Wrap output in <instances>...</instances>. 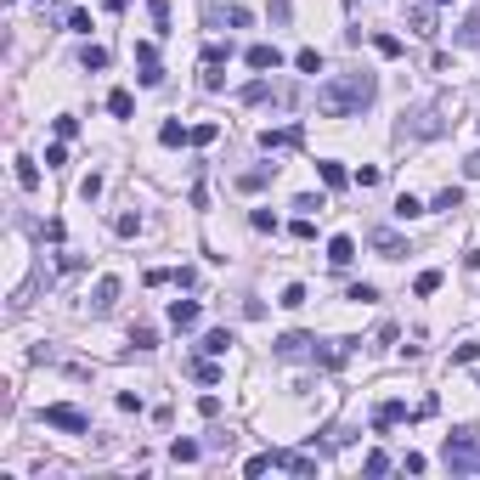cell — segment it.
<instances>
[{
  "mask_svg": "<svg viewBox=\"0 0 480 480\" xmlns=\"http://www.w3.org/2000/svg\"><path fill=\"white\" fill-rule=\"evenodd\" d=\"M373 96H379V80H373V74H339V80H328L317 90V113L322 119H350V113H362Z\"/></svg>",
  "mask_w": 480,
  "mask_h": 480,
  "instance_id": "obj_1",
  "label": "cell"
},
{
  "mask_svg": "<svg viewBox=\"0 0 480 480\" xmlns=\"http://www.w3.org/2000/svg\"><path fill=\"white\" fill-rule=\"evenodd\" d=\"M447 469L452 475H469V469H480V435L475 429H458V435H447Z\"/></svg>",
  "mask_w": 480,
  "mask_h": 480,
  "instance_id": "obj_2",
  "label": "cell"
},
{
  "mask_svg": "<svg viewBox=\"0 0 480 480\" xmlns=\"http://www.w3.org/2000/svg\"><path fill=\"white\" fill-rule=\"evenodd\" d=\"M40 418H46L51 429H68V435H85V429H90V418H85L80 407H68V401H51Z\"/></svg>",
  "mask_w": 480,
  "mask_h": 480,
  "instance_id": "obj_3",
  "label": "cell"
},
{
  "mask_svg": "<svg viewBox=\"0 0 480 480\" xmlns=\"http://www.w3.org/2000/svg\"><path fill=\"white\" fill-rule=\"evenodd\" d=\"M209 28H249V6H204Z\"/></svg>",
  "mask_w": 480,
  "mask_h": 480,
  "instance_id": "obj_4",
  "label": "cell"
},
{
  "mask_svg": "<svg viewBox=\"0 0 480 480\" xmlns=\"http://www.w3.org/2000/svg\"><path fill=\"white\" fill-rule=\"evenodd\" d=\"M243 63H249L254 74H277V68H283V51L260 40V46H249V51H243Z\"/></svg>",
  "mask_w": 480,
  "mask_h": 480,
  "instance_id": "obj_5",
  "label": "cell"
},
{
  "mask_svg": "<svg viewBox=\"0 0 480 480\" xmlns=\"http://www.w3.org/2000/svg\"><path fill=\"white\" fill-rule=\"evenodd\" d=\"M306 142V130L300 125H283V130H260V147L266 153H277V147H300Z\"/></svg>",
  "mask_w": 480,
  "mask_h": 480,
  "instance_id": "obj_6",
  "label": "cell"
},
{
  "mask_svg": "<svg viewBox=\"0 0 480 480\" xmlns=\"http://www.w3.org/2000/svg\"><path fill=\"white\" fill-rule=\"evenodd\" d=\"M367 243H373L385 260H401V254H407V238H401V232H390V226H379V232H373Z\"/></svg>",
  "mask_w": 480,
  "mask_h": 480,
  "instance_id": "obj_7",
  "label": "cell"
},
{
  "mask_svg": "<svg viewBox=\"0 0 480 480\" xmlns=\"http://www.w3.org/2000/svg\"><path fill=\"white\" fill-rule=\"evenodd\" d=\"M407 28H412L418 40H429V34H435V6H407Z\"/></svg>",
  "mask_w": 480,
  "mask_h": 480,
  "instance_id": "obj_8",
  "label": "cell"
},
{
  "mask_svg": "<svg viewBox=\"0 0 480 480\" xmlns=\"http://www.w3.org/2000/svg\"><path fill=\"white\" fill-rule=\"evenodd\" d=\"M198 317H204V311H198V300H175V306H169V328H181V333H187V328H198Z\"/></svg>",
  "mask_w": 480,
  "mask_h": 480,
  "instance_id": "obj_9",
  "label": "cell"
},
{
  "mask_svg": "<svg viewBox=\"0 0 480 480\" xmlns=\"http://www.w3.org/2000/svg\"><path fill=\"white\" fill-rule=\"evenodd\" d=\"M311 350H317L311 333H283V339H277V356H311Z\"/></svg>",
  "mask_w": 480,
  "mask_h": 480,
  "instance_id": "obj_10",
  "label": "cell"
},
{
  "mask_svg": "<svg viewBox=\"0 0 480 480\" xmlns=\"http://www.w3.org/2000/svg\"><path fill=\"white\" fill-rule=\"evenodd\" d=\"M113 300H119V277H102L90 294V311H113Z\"/></svg>",
  "mask_w": 480,
  "mask_h": 480,
  "instance_id": "obj_11",
  "label": "cell"
},
{
  "mask_svg": "<svg viewBox=\"0 0 480 480\" xmlns=\"http://www.w3.org/2000/svg\"><path fill=\"white\" fill-rule=\"evenodd\" d=\"M232 345H238V339H232V328H215V333H204V345H198V350H204V356H226Z\"/></svg>",
  "mask_w": 480,
  "mask_h": 480,
  "instance_id": "obj_12",
  "label": "cell"
},
{
  "mask_svg": "<svg viewBox=\"0 0 480 480\" xmlns=\"http://www.w3.org/2000/svg\"><path fill=\"white\" fill-rule=\"evenodd\" d=\"M328 260H333V266H350V260H356V238H345V232L328 238Z\"/></svg>",
  "mask_w": 480,
  "mask_h": 480,
  "instance_id": "obj_13",
  "label": "cell"
},
{
  "mask_svg": "<svg viewBox=\"0 0 480 480\" xmlns=\"http://www.w3.org/2000/svg\"><path fill=\"white\" fill-rule=\"evenodd\" d=\"M108 113H113V119H130V113H136L130 90H113V96H108Z\"/></svg>",
  "mask_w": 480,
  "mask_h": 480,
  "instance_id": "obj_14",
  "label": "cell"
},
{
  "mask_svg": "<svg viewBox=\"0 0 480 480\" xmlns=\"http://www.w3.org/2000/svg\"><path fill=\"white\" fill-rule=\"evenodd\" d=\"M169 458H175V464H198V458H204V447H198V441H175V447H169Z\"/></svg>",
  "mask_w": 480,
  "mask_h": 480,
  "instance_id": "obj_15",
  "label": "cell"
},
{
  "mask_svg": "<svg viewBox=\"0 0 480 480\" xmlns=\"http://www.w3.org/2000/svg\"><path fill=\"white\" fill-rule=\"evenodd\" d=\"M159 142H164V147H187V142H192V130H187V125H164Z\"/></svg>",
  "mask_w": 480,
  "mask_h": 480,
  "instance_id": "obj_16",
  "label": "cell"
},
{
  "mask_svg": "<svg viewBox=\"0 0 480 480\" xmlns=\"http://www.w3.org/2000/svg\"><path fill=\"white\" fill-rule=\"evenodd\" d=\"M17 187H23V192H34V187H40V169H34V159H17Z\"/></svg>",
  "mask_w": 480,
  "mask_h": 480,
  "instance_id": "obj_17",
  "label": "cell"
},
{
  "mask_svg": "<svg viewBox=\"0 0 480 480\" xmlns=\"http://www.w3.org/2000/svg\"><path fill=\"white\" fill-rule=\"evenodd\" d=\"M294 68H300V74H322V51H317V46H306V51L294 57Z\"/></svg>",
  "mask_w": 480,
  "mask_h": 480,
  "instance_id": "obj_18",
  "label": "cell"
},
{
  "mask_svg": "<svg viewBox=\"0 0 480 480\" xmlns=\"http://www.w3.org/2000/svg\"><path fill=\"white\" fill-rule=\"evenodd\" d=\"M266 469H277V452H254V458L243 464V475H266Z\"/></svg>",
  "mask_w": 480,
  "mask_h": 480,
  "instance_id": "obj_19",
  "label": "cell"
},
{
  "mask_svg": "<svg viewBox=\"0 0 480 480\" xmlns=\"http://www.w3.org/2000/svg\"><path fill=\"white\" fill-rule=\"evenodd\" d=\"M317 169H322V187H345V181H350V175H345V164H333V159L317 164Z\"/></svg>",
  "mask_w": 480,
  "mask_h": 480,
  "instance_id": "obj_20",
  "label": "cell"
},
{
  "mask_svg": "<svg viewBox=\"0 0 480 480\" xmlns=\"http://www.w3.org/2000/svg\"><path fill=\"white\" fill-rule=\"evenodd\" d=\"M277 306H288V311H300V306H306V283H288V288H283V300H277Z\"/></svg>",
  "mask_w": 480,
  "mask_h": 480,
  "instance_id": "obj_21",
  "label": "cell"
},
{
  "mask_svg": "<svg viewBox=\"0 0 480 480\" xmlns=\"http://www.w3.org/2000/svg\"><path fill=\"white\" fill-rule=\"evenodd\" d=\"M192 379H198V385H221V367H215V362H192Z\"/></svg>",
  "mask_w": 480,
  "mask_h": 480,
  "instance_id": "obj_22",
  "label": "cell"
},
{
  "mask_svg": "<svg viewBox=\"0 0 480 480\" xmlns=\"http://www.w3.org/2000/svg\"><path fill=\"white\" fill-rule=\"evenodd\" d=\"M373 51H379V57H401V40L396 34H373Z\"/></svg>",
  "mask_w": 480,
  "mask_h": 480,
  "instance_id": "obj_23",
  "label": "cell"
},
{
  "mask_svg": "<svg viewBox=\"0 0 480 480\" xmlns=\"http://www.w3.org/2000/svg\"><path fill=\"white\" fill-rule=\"evenodd\" d=\"M396 215H401V221H412V215H424V204H418L412 192H401V198H396Z\"/></svg>",
  "mask_w": 480,
  "mask_h": 480,
  "instance_id": "obj_24",
  "label": "cell"
},
{
  "mask_svg": "<svg viewBox=\"0 0 480 480\" xmlns=\"http://www.w3.org/2000/svg\"><path fill=\"white\" fill-rule=\"evenodd\" d=\"M226 57H232V46H209L204 51V68H226Z\"/></svg>",
  "mask_w": 480,
  "mask_h": 480,
  "instance_id": "obj_25",
  "label": "cell"
},
{
  "mask_svg": "<svg viewBox=\"0 0 480 480\" xmlns=\"http://www.w3.org/2000/svg\"><path fill=\"white\" fill-rule=\"evenodd\" d=\"M221 136V125H192V147H209Z\"/></svg>",
  "mask_w": 480,
  "mask_h": 480,
  "instance_id": "obj_26",
  "label": "cell"
},
{
  "mask_svg": "<svg viewBox=\"0 0 480 480\" xmlns=\"http://www.w3.org/2000/svg\"><path fill=\"white\" fill-rule=\"evenodd\" d=\"M435 209H447V215H452V209H464V192H458V187H447V192L435 198Z\"/></svg>",
  "mask_w": 480,
  "mask_h": 480,
  "instance_id": "obj_27",
  "label": "cell"
},
{
  "mask_svg": "<svg viewBox=\"0 0 480 480\" xmlns=\"http://www.w3.org/2000/svg\"><path fill=\"white\" fill-rule=\"evenodd\" d=\"M113 232H119V238H136V232H142V215H119Z\"/></svg>",
  "mask_w": 480,
  "mask_h": 480,
  "instance_id": "obj_28",
  "label": "cell"
},
{
  "mask_svg": "<svg viewBox=\"0 0 480 480\" xmlns=\"http://www.w3.org/2000/svg\"><path fill=\"white\" fill-rule=\"evenodd\" d=\"M345 300H356V306H367V300H379V288H373V283H356V288H345Z\"/></svg>",
  "mask_w": 480,
  "mask_h": 480,
  "instance_id": "obj_29",
  "label": "cell"
},
{
  "mask_svg": "<svg viewBox=\"0 0 480 480\" xmlns=\"http://www.w3.org/2000/svg\"><path fill=\"white\" fill-rule=\"evenodd\" d=\"M362 469H367V475H390V458H385V452H367Z\"/></svg>",
  "mask_w": 480,
  "mask_h": 480,
  "instance_id": "obj_30",
  "label": "cell"
},
{
  "mask_svg": "<svg viewBox=\"0 0 480 480\" xmlns=\"http://www.w3.org/2000/svg\"><path fill=\"white\" fill-rule=\"evenodd\" d=\"M80 63H85V68H108V51H102V46H85Z\"/></svg>",
  "mask_w": 480,
  "mask_h": 480,
  "instance_id": "obj_31",
  "label": "cell"
},
{
  "mask_svg": "<svg viewBox=\"0 0 480 480\" xmlns=\"http://www.w3.org/2000/svg\"><path fill=\"white\" fill-rule=\"evenodd\" d=\"M46 164H51V169H57V164H68V142H63V136L46 147Z\"/></svg>",
  "mask_w": 480,
  "mask_h": 480,
  "instance_id": "obj_32",
  "label": "cell"
},
{
  "mask_svg": "<svg viewBox=\"0 0 480 480\" xmlns=\"http://www.w3.org/2000/svg\"><path fill=\"white\" fill-rule=\"evenodd\" d=\"M147 17H153L159 28H169V0H147Z\"/></svg>",
  "mask_w": 480,
  "mask_h": 480,
  "instance_id": "obj_33",
  "label": "cell"
},
{
  "mask_svg": "<svg viewBox=\"0 0 480 480\" xmlns=\"http://www.w3.org/2000/svg\"><path fill=\"white\" fill-rule=\"evenodd\" d=\"M458 46H480V17H469V23L458 28Z\"/></svg>",
  "mask_w": 480,
  "mask_h": 480,
  "instance_id": "obj_34",
  "label": "cell"
},
{
  "mask_svg": "<svg viewBox=\"0 0 480 480\" xmlns=\"http://www.w3.org/2000/svg\"><path fill=\"white\" fill-rule=\"evenodd\" d=\"M412 288H418V294H435V288H441V271H418V283H412Z\"/></svg>",
  "mask_w": 480,
  "mask_h": 480,
  "instance_id": "obj_35",
  "label": "cell"
},
{
  "mask_svg": "<svg viewBox=\"0 0 480 480\" xmlns=\"http://www.w3.org/2000/svg\"><path fill=\"white\" fill-rule=\"evenodd\" d=\"M130 345H136V350H153V345H159V333H153V328H136V333H130Z\"/></svg>",
  "mask_w": 480,
  "mask_h": 480,
  "instance_id": "obj_36",
  "label": "cell"
},
{
  "mask_svg": "<svg viewBox=\"0 0 480 480\" xmlns=\"http://www.w3.org/2000/svg\"><path fill=\"white\" fill-rule=\"evenodd\" d=\"M266 96H271V85H266V80H254V85H243V102H266Z\"/></svg>",
  "mask_w": 480,
  "mask_h": 480,
  "instance_id": "obj_37",
  "label": "cell"
},
{
  "mask_svg": "<svg viewBox=\"0 0 480 480\" xmlns=\"http://www.w3.org/2000/svg\"><path fill=\"white\" fill-rule=\"evenodd\" d=\"M475 356H480V345H475V339H464V345H458V350H452V362H464V367H469V362H475Z\"/></svg>",
  "mask_w": 480,
  "mask_h": 480,
  "instance_id": "obj_38",
  "label": "cell"
},
{
  "mask_svg": "<svg viewBox=\"0 0 480 480\" xmlns=\"http://www.w3.org/2000/svg\"><path fill=\"white\" fill-rule=\"evenodd\" d=\"M266 181H271V169H249V175H243V187H249V192H260Z\"/></svg>",
  "mask_w": 480,
  "mask_h": 480,
  "instance_id": "obj_39",
  "label": "cell"
},
{
  "mask_svg": "<svg viewBox=\"0 0 480 480\" xmlns=\"http://www.w3.org/2000/svg\"><path fill=\"white\" fill-rule=\"evenodd\" d=\"M249 221H254V232H277V221H271V209H254Z\"/></svg>",
  "mask_w": 480,
  "mask_h": 480,
  "instance_id": "obj_40",
  "label": "cell"
},
{
  "mask_svg": "<svg viewBox=\"0 0 480 480\" xmlns=\"http://www.w3.org/2000/svg\"><path fill=\"white\" fill-rule=\"evenodd\" d=\"M294 209H300V215H317V209H328V204H322V198H311V192H306V198H294Z\"/></svg>",
  "mask_w": 480,
  "mask_h": 480,
  "instance_id": "obj_41",
  "label": "cell"
},
{
  "mask_svg": "<svg viewBox=\"0 0 480 480\" xmlns=\"http://www.w3.org/2000/svg\"><path fill=\"white\" fill-rule=\"evenodd\" d=\"M164 283H175V271H164V266H153V271H147V288H164Z\"/></svg>",
  "mask_w": 480,
  "mask_h": 480,
  "instance_id": "obj_42",
  "label": "cell"
},
{
  "mask_svg": "<svg viewBox=\"0 0 480 480\" xmlns=\"http://www.w3.org/2000/svg\"><path fill=\"white\" fill-rule=\"evenodd\" d=\"M464 175H469V181H480V153H469V159H464Z\"/></svg>",
  "mask_w": 480,
  "mask_h": 480,
  "instance_id": "obj_43",
  "label": "cell"
},
{
  "mask_svg": "<svg viewBox=\"0 0 480 480\" xmlns=\"http://www.w3.org/2000/svg\"><path fill=\"white\" fill-rule=\"evenodd\" d=\"M435 6H452V0H435Z\"/></svg>",
  "mask_w": 480,
  "mask_h": 480,
  "instance_id": "obj_44",
  "label": "cell"
}]
</instances>
